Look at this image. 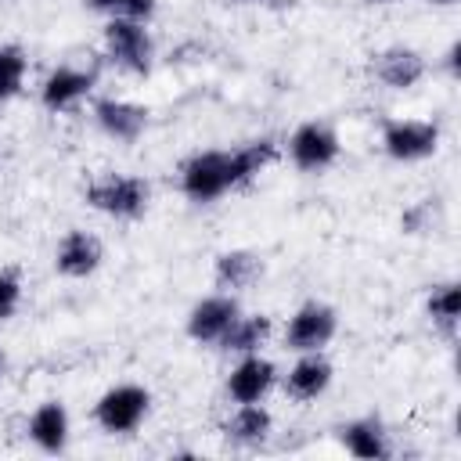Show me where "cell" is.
Returning <instances> with one entry per match:
<instances>
[{
  "mask_svg": "<svg viewBox=\"0 0 461 461\" xmlns=\"http://www.w3.org/2000/svg\"><path fill=\"white\" fill-rule=\"evenodd\" d=\"M83 198L101 216L130 223V220H140L148 212L151 184L144 176H137V173H101V176H94L86 184Z\"/></svg>",
  "mask_w": 461,
  "mask_h": 461,
  "instance_id": "1",
  "label": "cell"
},
{
  "mask_svg": "<svg viewBox=\"0 0 461 461\" xmlns=\"http://www.w3.org/2000/svg\"><path fill=\"white\" fill-rule=\"evenodd\" d=\"M180 191L194 205H212L227 191H234L230 148H205V151L187 155L180 166Z\"/></svg>",
  "mask_w": 461,
  "mask_h": 461,
  "instance_id": "2",
  "label": "cell"
},
{
  "mask_svg": "<svg viewBox=\"0 0 461 461\" xmlns=\"http://www.w3.org/2000/svg\"><path fill=\"white\" fill-rule=\"evenodd\" d=\"M151 411V393L137 382H119V385H108L97 403H94V421L101 432L108 436H130L144 425Z\"/></svg>",
  "mask_w": 461,
  "mask_h": 461,
  "instance_id": "3",
  "label": "cell"
},
{
  "mask_svg": "<svg viewBox=\"0 0 461 461\" xmlns=\"http://www.w3.org/2000/svg\"><path fill=\"white\" fill-rule=\"evenodd\" d=\"M104 54L130 76H148L155 65V40L148 22L108 18L104 22Z\"/></svg>",
  "mask_w": 461,
  "mask_h": 461,
  "instance_id": "4",
  "label": "cell"
},
{
  "mask_svg": "<svg viewBox=\"0 0 461 461\" xmlns=\"http://www.w3.org/2000/svg\"><path fill=\"white\" fill-rule=\"evenodd\" d=\"M439 126L432 119H385L382 122V151L393 162H421L436 155Z\"/></svg>",
  "mask_w": 461,
  "mask_h": 461,
  "instance_id": "5",
  "label": "cell"
},
{
  "mask_svg": "<svg viewBox=\"0 0 461 461\" xmlns=\"http://www.w3.org/2000/svg\"><path fill=\"white\" fill-rule=\"evenodd\" d=\"M339 151H342L339 133L321 119H306L288 133V158L303 173H321V169L335 166Z\"/></svg>",
  "mask_w": 461,
  "mask_h": 461,
  "instance_id": "6",
  "label": "cell"
},
{
  "mask_svg": "<svg viewBox=\"0 0 461 461\" xmlns=\"http://www.w3.org/2000/svg\"><path fill=\"white\" fill-rule=\"evenodd\" d=\"M339 331V313L321 303V299H310L303 303L288 324H285V346L292 353H313V349H324Z\"/></svg>",
  "mask_w": 461,
  "mask_h": 461,
  "instance_id": "7",
  "label": "cell"
},
{
  "mask_svg": "<svg viewBox=\"0 0 461 461\" xmlns=\"http://www.w3.org/2000/svg\"><path fill=\"white\" fill-rule=\"evenodd\" d=\"M241 306H238V295L230 292H212L205 299H198L187 313V339L202 342V346H220L223 335L230 331V324L238 321Z\"/></svg>",
  "mask_w": 461,
  "mask_h": 461,
  "instance_id": "8",
  "label": "cell"
},
{
  "mask_svg": "<svg viewBox=\"0 0 461 461\" xmlns=\"http://www.w3.org/2000/svg\"><path fill=\"white\" fill-rule=\"evenodd\" d=\"M94 83L97 76L90 68H79V65H58L47 72V79L40 83V104L47 112H72L79 108L90 94H94Z\"/></svg>",
  "mask_w": 461,
  "mask_h": 461,
  "instance_id": "9",
  "label": "cell"
},
{
  "mask_svg": "<svg viewBox=\"0 0 461 461\" xmlns=\"http://www.w3.org/2000/svg\"><path fill=\"white\" fill-rule=\"evenodd\" d=\"M104 259V245L97 234L83 230V227H72L58 238V249H54V270L61 277H72V281H83L90 277Z\"/></svg>",
  "mask_w": 461,
  "mask_h": 461,
  "instance_id": "10",
  "label": "cell"
},
{
  "mask_svg": "<svg viewBox=\"0 0 461 461\" xmlns=\"http://www.w3.org/2000/svg\"><path fill=\"white\" fill-rule=\"evenodd\" d=\"M274 382H277L274 360H267L263 353H245L227 375V396L234 403H263Z\"/></svg>",
  "mask_w": 461,
  "mask_h": 461,
  "instance_id": "11",
  "label": "cell"
},
{
  "mask_svg": "<svg viewBox=\"0 0 461 461\" xmlns=\"http://www.w3.org/2000/svg\"><path fill=\"white\" fill-rule=\"evenodd\" d=\"M331 378H335V367H331V360L324 357V349L295 353V364H292L288 375H285V393H288V400H295V403H313L317 396L328 393Z\"/></svg>",
  "mask_w": 461,
  "mask_h": 461,
  "instance_id": "12",
  "label": "cell"
},
{
  "mask_svg": "<svg viewBox=\"0 0 461 461\" xmlns=\"http://www.w3.org/2000/svg\"><path fill=\"white\" fill-rule=\"evenodd\" d=\"M94 122L101 126L104 137L119 144H133L148 130V108L126 97H101L94 101Z\"/></svg>",
  "mask_w": 461,
  "mask_h": 461,
  "instance_id": "13",
  "label": "cell"
},
{
  "mask_svg": "<svg viewBox=\"0 0 461 461\" xmlns=\"http://www.w3.org/2000/svg\"><path fill=\"white\" fill-rule=\"evenodd\" d=\"M371 72H375V79H378L382 86H389V90H411V86H418V83L425 79L429 65H425V58H421L414 47H400V43H396V47H385V50L375 54Z\"/></svg>",
  "mask_w": 461,
  "mask_h": 461,
  "instance_id": "14",
  "label": "cell"
},
{
  "mask_svg": "<svg viewBox=\"0 0 461 461\" xmlns=\"http://www.w3.org/2000/svg\"><path fill=\"white\" fill-rule=\"evenodd\" d=\"M339 443H342L346 454H353L360 461H385V457H393V439H389L385 425L375 414L342 421L339 425Z\"/></svg>",
  "mask_w": 461,
  "mask_h": 461,
  "instance_id": "15",
  "label": "cell"
},
{
  "mask_svg": "<svg viewBox=\"0 0 461 461\" xmlns=\"http://www.w3.org/2000/svg\"><path fill=\"white\" fill-rule=\"evenodd\" d=\"M32 447H40L43 454H61L68 447V432H72V421H68V411L61 400H43L32 414H29V425H25Z\"/></svg>",
  "mask_w": 461,
  "mask_h": 461,
  "instance_id": "16",
  "label": "cell"
},
{
  "mask_svg": "<svg viewBox=\"0 0 461 461\" xmlns=\"http://www.w3.org/2000/svg\"><path fill=\"white\" fill-rule=\"evenodd\" d=\"M263 277V259L249 249H230V252H220L216 256V267H212V281L220 292H249L256 281Z\"/></svg>",
  "mask_w": 461,
  "mask_h": 461,
  "instance_id": "17",
  "label": "cell"
},
{
  "mask_svg": "<svg viewBox=\"0 0 461 461\" xmlns=\"http://www.w3.org/2000/svg\"><path fill=\"white\" fill-rule=\"evenodd\" d=\"M274 432V414L263 403H238L223 425V436L238 447H259Z\"/></svg>",
  "mask_w": 461,
  "mask_h": 461,
  "instance_id": "18",
  "label": "cell"
},
{
  "mask_svg": "<svg viewBox=\"0 0 461 461\" xmlns=\"http://www.w3.org/2000/svg\"><path fill=\"white\" fill-rule=\"evenodd\" d=\"M274 331V321L270 313H238V321L230 324V331L223 335L220 349L223 353H234V357H245V353H259L267 346Z\"/></svg>",
  "mask_w": 461,
  "mask_h": 461,
  "instance_id": "19",
  "label": "cell"
},
{
  "mask_svg": "<svg viewBox=\"0 0 461 461\" xmlns=\"http://www.w3.org/2000/svg\"><path fill=\"white\" fill-rule=\"evenodd\" d=\"M274 162H277V144L270 137H259V140H249V144L230 148V176H234V187L252 184Z\"/></svg>",
  "mask_w": 461,
  "mask_h": 461,
  "instance_id": "20",
  "label": "cell"
},
{
  "mask_svg": "<svg viewBox=\"0 0 461 461\" xmlns=\"http://www.w3.org/2000/svg\"><path fill=\"white\" fill-rule=\"evenodd\" d=\"M425 313H429L432 328H439L447 339H454L457 324H461V288H457V281L432 285V292L425 299Z\"/></svg>",
  "mask_w": 461,
  "mask_h": 461,
  "instance_id": "21",
  "label": "cell"
},
{
  "mask_svg": "<svg viewBox=\"0 0 461 461\" xmlns=\"http://www.w3.org/2000/svg\"><path fill=\"white\" fill-rule=\"evenodd\" d=\"M25 72H29V54L18 43H0V104L22 94Z\"/></svg>",
  "mask_w": 461,
  "mask_h": 461,
  "instance_id": "22",
  "label": "cell"
},
{
  "mask_svg": "<svg viewBox=\"0 0 461 461\" xmlns=\"http://www.w3.org/2000/svg\"><path fill=\"white\" fill-rule=\"evenodd\" d=\"M86 7H90L94 14H104V18L151 22V14L158 11V0H86Z\"/></svg>",
  "mask_w": 461,
  "mask_h": 461,
  "instance_id": "23",
  "label": "cell"
},
{
  "mask_svg": "<svg viewBox=\"0 0 461 461\" xmlns=\"http://www.w3.org/2000/svg\"><path fill=\"white\" fill-rule=\"evenodd\" d=\"M22 295H25L22 270H18V267H0V324L18 313Z\"/></svg>",
  "mask_w": 461,
  "mask_h": 461,
  "instance_id": "24",
  "label": "cell"
},
{
  "mask_svg": "<svg viewBox=\"0 0 461 461\" xmlns=\"http://www.w3.org/2000/svg\"><path fill=\"white\" fill-rule=\"evenodd\" d=\"M457 54H461V43H450L447 54H443V65H447L450 76H457Z\"/></svg>",
  "mask_w": 461,
  "mask_h": 461,
  "instance_id": "25",
  "label": "cell"
},
{
  "mask_svg": "<svg viewBox=\"0 0 461 461\" xmlns=\"http://www.w3.org/2000/svg\"><path fill=\"white\" fill-rule=\"evenodd\" d=\"M4 375H7V353H4V346H0V382H4Z\"/></svg>",
  "mask_w": 461,
  "mask_h": 461,
  "instance_id": "26",
  "label": "cell"
},
{
  "mask_svg": "<svg viewBox=\"0 0 461 461\" xmlns=\"http://www.w3.org/2000/svg\"><path fill=\"white\" fill-rule=\"evenodd\" d=\"M429 4H436V7H447V4H454V0H429Z\"/></svg>",
  "mask_w": 461,
  "mask_h": 461,
  "instance_id": "27",
  "label": "cell"
},
{
  "mask_svg": "<svg viewBox=\"0 0 461 461\" xmlns=\"http://www.w3.org/2000/svg\"><path fill=\"white\" fill-rule=\"evenodd\" d=\"M367 4H400V0H367Z\"/></svg>",
  "mask_w": 461,
  "mask_h": 461,
  "instance_id": "28",
  "label": "cell"
},
{
  "mask_svg": "<svg viewBox=\"0 0 461 461\" xmlns=\"http://www.w3.org/2000/svg\"><path fill=\"white\" fill-rule=\"evenodd\" d=\"M230 4H259V0H230Z\"/></svg>",
  "mask_w": 461,
  "mask_h": 461,
  "instance_id": "29",
  "label": "cell"
}]
</instances>
